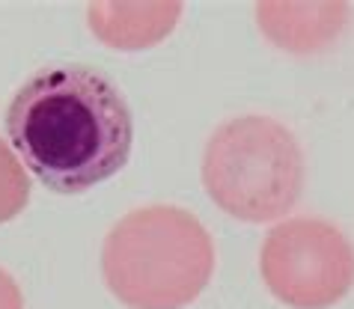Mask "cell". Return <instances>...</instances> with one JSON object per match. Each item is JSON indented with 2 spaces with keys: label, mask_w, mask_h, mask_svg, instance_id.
Returning <instances> with one entry per match:
<instances>
[{
  "label": "cell",
  "mask_w": 354,
  "mask_h": 309,
  "mask_svg": "<svg viewBox=\"0 0 354 309\" xmlns=\"http://www.w3.org/2000/svg\"><path fill=\"white\" fill-rule=\"evenodd\" d=\"M203 185L226 214L268 223L292 212L304 191V155L277 119L239 116L209 137Z\"/></svg>",
  "instance_id": "obj_3"
},
{
  "label": "cell",
  "mask_w": 354,
  "mask_h": 309,
  "mask_svg": "<svg viewBox=\"0 0 354 309\" xmlns=\"http://www.w3.org/2000/svg\"><path fill=\"white\" fill-rule=\"evenodd\" d=\"M102 274L129 309H182L214 274V244L191 212L146 205L125 214L104 238Z\"/></svg>",
  "instance_id": "obj_2"
},
{
  "label": "cell",
  "mask_w": 354,
  "mask_h": 309,
  "mask_svg": "<svg viewBox=\"0 0 354 309\" xmlns=\"http://www.w3.org/2000/svg\"><path fill=\"white\" fill-rule=\"evenodd\" d=\"M259 271L280 303L328 309L354 285V247L333 223L295 217L265 235Z\"/></svg>",
  "instance_id": "obj_4"
},
{
  "label": "cell",
  "mask_w": 354,
  "mask_h": 309,
  "mask_svg": "<svg viewBox=\"0 0 354 309\" xmlns=\"http://www.w3.org/2000/svg\"><path fill=\"white\" fill-rule=\"evenodd\" d=\"M348 3H259V30L292 54H316L330 48L348 24Z\"/></svg>",
  "instance_id": "obj_5"
},
{
  "label": "cell",
  "mask_w": 354,
  "mask_h": 309,
  "mask_svg": "<svg viewBox=\"0 0 354 309\" xmlns=\"http://www.w3.org/2000/svg\"><path fill=\"white\" fill-rule=\"evenodd\" d=\"M27 199H30V178L24 173V164L0 140V223L21 214Z\"/></svg>",
  "instance_id": "obj_7"
},
{
  "label": "cell",
  "mask_w": 354,
  "mask_h": 309,
  "mask_svg": "<svg viewBox=\"0 0 354 309\" xmlns=\"http://www.w3.org/2000/svg\"><path fill=\"white\" fill-rule=\"evenodd\" d=\"M182 15V3H93L90 27L111 48L140 51L170 36Z\"/></svg>",
  "instance_id": "obj_6"
},
{
  "label": "cell",
  "mask_w": 354,
  "mask_h": 309,
  "mask_svg": "<svg viewBox=\"0 0 354 309\" xmlns=\"http://www.w3.org/2000/svg\"><path fill=\"white\" fill-rule=\"evenodd\" d=\"M0 309H24V297L18 283L0 268Z\"/></svg>",
  "instance_id": "obj_8"
},
{
  "label": "cell",
  "mask_w": 354,
  "mask_h": 309,
  "mask_svg": "<svg viewBox=\"0 0 354 309\" xmlns=\"http://www.w3.org/2000/svg\"><path fill=\"white\" fill-rule=\"evenodd\" d=\"M15 158L54 194H84L129 164L134 119L111 77L81 63L48 66L6 111Z\"/></svg>",
  "instance_id": "obj_1"
}]
</instances>
